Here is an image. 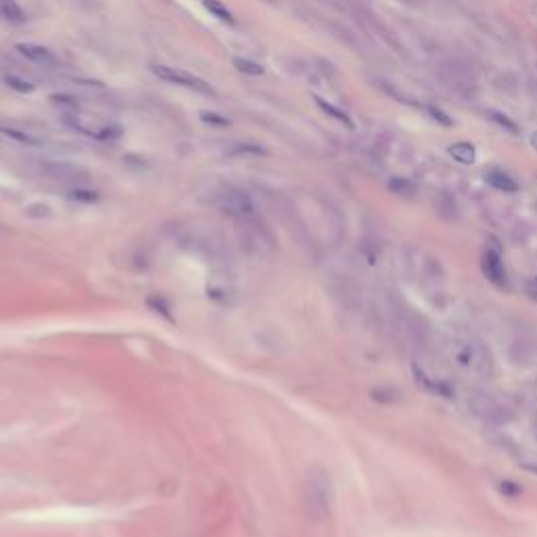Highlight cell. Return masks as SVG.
<instances>
[{
    "instance_id": "obj_1",
    "label": "cell",
    "mask_w": 537,
    "mask_h": 537,
    "mask_svg": "<svg viewBox=\"0 0 537 537\" xmlns=\"http://www.w3.org/2000/svg\"><path fill=\"white\" fill-rule=\"evenodd\" d=\"M334 487L332 478L324 466H313L304 482V506L313 518H324L332 510Z\"/></svg>"
},
{
    "instance_id": "obj_2",
    "label": "cell",
    "mask_w": 537,
    "mask_h": 537,
    "mask_svg": "<svg viewBox=\"0 0 537 537\" xmlns=\"http://www.w3.org/2000/svg\"><path fill=\"white\" fill-rule=\"evenodd\" d=\"M214 206L237 221H250L256 214V206H254L252 197L246 191H242L237 187H229V185L217 191V195H214Z\"/></svg>"
},
{
    "instance_id": "obj_3",
    "label": "cell",
    "mask_w": 537,
    "mask_h": 537,
    "mask_svg": "<svg viewBox=\"0 0 537 537\" xmlns=\"http://www.w3.org/2000/svg\"><path fill=\"white\" fill-rule=\"evenodd\" d=\"M439 76H441V80H443L451 90H456L458 95L474 97L476 90H478V82H476L474 72H472L466 64H462V61H458V59H445V61H441V66H439Z\"/></svg>"
},
{
    "instance_id": "obj_4",
    "label": "cell",
    "mask_w": 537,
    "mask_h": 537,
    "mask_svg": "<svg viewBox=\"0 0 537 537\" xmlns=\"http://www.w3.org/2000/svg\"><path fill=\"white\" fill-rule=\"evenodd\" d=\"M151 72L159 78V80H166L170 84H177V86H185L189 90H195V92H202V95H214V90L210 88L208 82H204L202 78L197 76H191L187 72H181L177 68H168V66H151Z\"/></svg>"
},
{
    "instance_id": "obj_5",
    "label": "cell",
    "mask_w": 537,
    "mask_h": 537,
    "mask_svg": "<svg viewBox=\"0 0 537 537\" xmlns=\"http://www.w3.org/2000/svg\"><path fill=\"white\" fill-rule=\"evenodd\" d=\"M468 407L472 409L474 416L482 418L485 422H502L506 418V409L502 407V403L489 393H482V391L470 393Z\"/></svg>"
},
{
    "instance_id": "obj_6",
    "label": "cell",
    "mask_w": 537,
    "mask_h": 537,
    "mask_svg": "<svg viewBox=\"0 0 537 537\" xmlns=\"http://www.w3.org/2000/svg\"><path fill=\"white\" fill-rule=\"evenodd\" d=\"M480 268L485 277L496 286V288H506L508 286V273L506 266L502 262V256L498 250H485L480 258Z\"/></svg>"
},
{
    "instance_id": "obj_7",
    "label": "cell",
    "mask_w": 537,
    "mask_h": 537,
    "mask_svg": "<svg viewBox=\"0 0 537 537\" xmlns=\"http://www.w3.org/2000/svg\"><path fill=\"white\" fill-rule=\"evenodd\" d=\"M46 175L50 179L55 181H61V183H68V185H78L82 187V183L88 181V175L78 168V166H72V164H66V162H52V164H46Z\"/></svg>"
},
{
    "instance_id": "obj_8",
    "label": "cell",
    "mask_w": 537,
    "mask_h": 537,
    "mask_svg": "<svg viewBox=\"0 0 537 537\" xmlns=\"http://www.w3.org/2000/svg\"><path fill=\"white\" fill-rule=\"evenodd\" d=\"M17 50L21 52V55L32 61V64H38L42 68H48V66H55V55L46 48V46H40V44H17Z\"/></svg>"
},
{
    "instance_id": "obj_9",
    "label": "cell",
    "mask_w": 537,
    "mask_h": 537,
    "mask_svg": "<svg viewBox=\"0 0 537 537\" xmlns=\"http://www.w3.org/2000/svg\"><path fill=\"white\" fill-rule=\"evenodd\" d=\"M458 357H460L462 365H468V367H474V369H485L487 363H489V357L485 355V351H482L476 342L464 344V349L460 351Z\"/></svg>"
},
{
    "instance_id": "obj_10",
    "label": "cell",
    "mask_w": 537,
    "mask_h": 537,
    "mask_svg": "<svg viewBox=\"0 0 537 537\" xmlns=\"http://www.w3.org/2000/svg\"><path fill=\"white\" fill-rule=\"evenodd\" d=\"M485 181H487L491 187H496V189H500V191H504V193H514V191H518V183H516L510 175H506V173H502V170H489V173L485 175Z\"/></svg>"
},
{
    "instance_id": "obj_11",
    "label": "cell",
    "mask_w": 537,
    "mask_h": 537,
    "mask_svg": "<svg viewBox=\"0 0 537 537\" xmlns=\"http://www.w3.org/2000/svg\"><path fill=\"white\" fill-rule=\"evenodd\" d=\"M435 210L441 219L445 221H456L458 219V204L449 193H439L435 197Z\"/></svg>"
},
{
    "instance_id": "obj_12",
    "label": "cell",
    "mask_w": 537,
    "mask_h": 537,
    "mask_svg": "<svg viewBox=\"0 0 537 537\" xmlns=\"http://www.w3.org/2000/svg\"><path fill=\"white\" fill-rule=\"evenodd\" d=\"M449 155L453 157V159H458L460 164H472L474 162V157H476V153H474V147L470 145V143H453L451 147H449Z\"/></svg>"
},
{
    "instance_id": "obj_13",
    "label": "cell",
    "mask_w": 537,
    "mask_h": 537,
    "mask_svg": "<svg viewBox=\"0 0 537 537\" xmlns=\"http://www.w3.org/2000/svg\"><path fill=\"white\" fill-rule=\"evenodd\" d=\"M0 9H3V15L7 17V21L21 26L26 23V13L21 11V7L15 3V0H0Z\"/></svg>"
},
{
    "instance_id": "obj_14",
    "label": "cell",
    "mask_w": 537,
    "mask_h": 537,
    "mask_svg": "<svg viewBox=\"0 0 537 537\" xmlns=\"http://www.w3.org/2000/svg\"><path fill=\"white\" fill-rule=\"evenodd\" d=\"M485 116H487L494 124H498L500 128H504V130L510 133V135H518V130H520L514 120H510L506 114H502V112H498V110H487Z\"/></svg>"
},
{
    "instance_id": "obj_15",
    "label": "cell",
    "mask_w": 537,
    "mask_h": 537,
    "mask_svg": "<svg viewBox=\"0 0 537 537\" xmlns=\"http://www.w3.org/2000/svg\"><path fill=\"white\" fill-rule=\"evenodd\" d=\"M389 189H391L395 195L403 197V199H411V197L416 195V191H418L416 185H413L411 181H407V179H391Z\"/></svg>"
},
{
    "instance_id": "obj_16",
    "label": "cell",
    "mask_w": 537,
    "mask_h": 537,
    "mask_svg": "<svg viewBox=\"0 0 537 537\" xmlns=\"http://www.w3.org/2000/svg\"><path fill=\"white\" fill-rule=\"evenodd\" d=\"M204 7L217 17V19H221V21H227V23H233V15H231V11L223 5V3H219V0H204Z\"/></svg>"
},
{
    "instance_id": "obj_17",
    "label": "cell",
    "mask_w": 537,
    "mask_h": 537,
    "mask_svg": "<svg viewBox=\"0 0 537 537\" xmlns=\"http://www.w3.org/2000/svg\"><path fill=\"white\" fill-rule=\"evenodd\" d=\"M0 135H5V137H9V139H15V141L23 143V145H34V147L40 145V141H38L36 137H32V135H28V133H21V130H17V128H11V126H0Z\"/></svg>"
},
{
    "instance_id": "obj_18",
    "label": "cell",
    "mask_w": 537,
    "mask_h": 537,
    "mask_svg": "<svg viewBox=\"0 0 537 537\" xmlns=\"http://www.w3.org/2000/svg\"><path fill=\"white\" fill-rule=\"evenodd\" d=\"M315 101H317V105H319V107H321V110H324L326 114H330L332 118H336L338 122H342V124H344V126H349V128L353 126V122L349 120V116H346L344 112H340V110H338V107L330 105L328 101H324V99H319V97H317Z\"/></svg>"
},
{
    "instance_id": "obj_19",
    "label": "cell",
    "mask_w": 537,
    "mask_h": 537,
    "mask_svg": "<svg viewBox=\"0 0 537 537\" xmlns=\"http://www.w3.org/2000/svg\"><path fill=\"white\" fill-rule=\"evenodd\" d=\"M233 66L237 68V72H242V74H246V76H262V74H264L262 66H260V64H254V61H250V59L237 57V59H233Z\"/></svg>"
},
{
    "instance_id": "obj_20",
    "label": "cell",
    "mask_w": 537,
    "mask_h": 537,
    "mask_svg": "<svg viewBox=\"0 0 537 537\" xmlns=\"http://www.w3.org/2000/svg\"><path fill=\"white\" fill-rule=\"evenodd\" d=\"M5 82H7L11 88H15L17 92H32V90H34V84H32V82H28V80H23V78H19V76H13V74L5 76Z\"/></svg>"
},
{
    "instance_id": "obj_21",
    "label": "cell",
    "mask_w": 537,
    "mask_h": 537,
    "mask_svg": "<svg viewBox=\"0 0 537 537\" xmlns=\"http://www.w3.org/2000/svg\"><path fill=\"white\" fill-rule=\"evenodd\" d=\"M70 195H72L74 199H78V202H84V204H92V202L99 199V193H97V191H90V189H84V187L72 189Z\"/></svg>"
},
{
    "instance_id": "obj_22",
    "label": "cell",
    "mask_w": 537,
    "mask_h": 537,
    "mask_svg": "<svg viewBox=\"0 0 537 537\" xmlns=\"http://www.w3.org/2000/svg\"><path fill=\"white\" fill-rule=\"evenodd\" d=\"M26 214L32 219H48L52 212L46 204H32V206L26 208Z\"/></svg>"
},
{
    "instance_id": "obj_23",
    "label": "cell",
    "mask_w": 537,
    "mask_h": 537,
    "mask_svg": "<svg viewBox=\"0 0 537 537\" xmlns=\"http://www.w3.org/2000/svg\"><path fill=\"white\" fill-rule=\"evenodd\" d=\"M428 114L433 116V120L435 122H439V124H443V126H451L453 122L449 120V116L447 114H443L441 110H437V107H428Z\"/></svg>"
},
{
    "instance_id": "obj_24",
    "label": "cell",
    "mask_w": 537,
    "mask_h": 537,
    "mask_svg": "<svg viewBox=\"0 0 537 537\" xmlns=\"http://www.w3.org/2000/svg\"><path fill=\"white\" fill-rule=\"evenodd\" d=\"M202 120H204V122H210V124H219V126H227V124H229L227 118H223V116H219V114H212V112H204V114H202Z\"/></svg>"
},
{
    "instance_id": "obj_25",
    "label": "cell",
    "mask_w": 537,
    "mask_h": 537,
    "mask_svg": "<svg viewBox=\"0 0 537 537\" xmlns=\"http://www.w3.org/2000/svg\"><path fill=\"white\" fill-rule=\"evenodd\" d=\"M50 101L57 103V105H66V107H76V101L72 97H66V95H55V97H50Z\"/></svg>"
},
{
    "instance_id": "obj_26",
    "label": "cell",
    "mask_w": 537,
    "mask_h": 537,
    "mask_svg": "<svg viewBox=\"0 0 537 537\" xmlns=\"http://www.w3.org/2000/svg\"><path fill=\"white\" fill-rule=\"evenodd\" d=\"M527 294H529L531 300L537 302V277H531V280L527 282Z\"/></svg>"
},
{
    "instance_id": "obj_27",
    "label": "cell",
    "mask_w": 537,
    "mask_h": 537,
    "mask_svg": "<svg viewBox=\"0 0 537 537\" xmlns=\"http://www.w3.org/2000/svg\"><path fill=\"white\" fill-rule=\"evenodd\" d=\"M78 3L84 5V7H88V9H95V7H99L101 0H78Z\"/></svg>"
},
{
    "instance_id": "obj_28",
    "label": "cell",
    "mask_w": 537,
    "mask_h": 537,
    "mask_svg": "<svg viewBox=\"0 0 537 537\" xmlns=\"http://www.w3.org/2000/svg\"><path fill=\"white\" fill-rule=\"evenodd\" d=\"M531 145H533V149L537 151V130H535V133L531 135Z\"/></svg>"
}]
</instances>
